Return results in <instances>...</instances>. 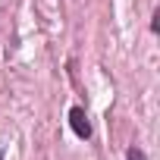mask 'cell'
Here are the masks:
<instances>
[{
    "mask_svg": "<svg viewBox=\"0 0 160 160\" xmlns=\"http://www.w3.org/2000/svg\"><path fill=\"white\" fill-rule=\"evenodd\" d=\"M151 32H154V35L160 32V13H154V16H151Z\"/></svg>",
    "mask_w": 160,
    "mask_h": 160,
    "instance_id": "cell-3",
    "label": "cell"
},
{
    "mask_svg": "<svg viewBox=\"0 0 160 160\" xmlns=\"http://www.w3.org/2000/svg\"><path fill=\"white\" fill-rule=\"evenodd\" d=\"M126 160H148V157H144L141 148H129V151H126Z\"/></svg>",
    "mask_w": 160,
    "mask_h": 160,
    "instance_id": "cell-2",
    "label": "cell"
},
{
    "mask_svg": "<svg viewBox=\"0 0 160 160\" xmlns=\"http://www.w3.org/2000/svg\"><path fill=\"white\" fill-rule=\"evenodd\" d=\"M69 126H72V132H75L78 138H91V122H88L85 107H72V110H69Z\"/></svg>",
    "mask_w": 160,
    "mask_h": 160,
    "instance_id": "cell-1",
    "label": "cell"
},
{
    "mask_svg": "<svg viewBox=\"0 0 160 160\" xmlns=\"http://www.w3.org/2000/svg\"><path fill=\"white\" fill-rule=\"evenodd\" d=\"M0 160H3V154H0Z\"/></svg>",
    "mask_w": 160,
    "mask_h": 160,
    "instance_id": "cell-4",
    "label": "cell"
}]
</instances>
